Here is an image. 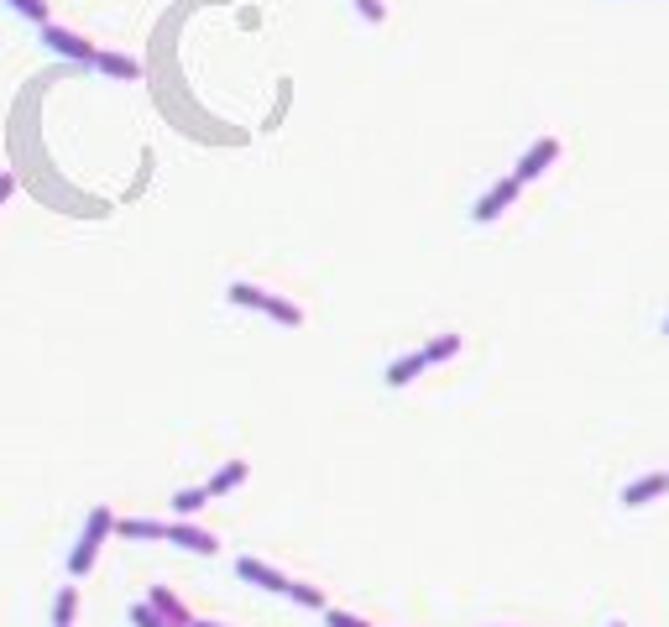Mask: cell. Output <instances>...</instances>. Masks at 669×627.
Segmentation results:
<instances>
[{
    "label": "cell",
    "instance_id": "obj_1",
    "mask_svg": "<svg viewBox=\"0 0 669 627\" xmlns=\"http://www.w3.org/2000/svg\"><path fill=\"white\" fill-rule=\"evenodd\" d=\"M110 528H115V513L100 502L95 513L84 518V533H79V544H74V554H68V575H89L95 570V560H100V549H105V539H110Z\"/></svg>",
    "mask_w": 669,
    "mask_h": 627
},
{
    "label": "cell",
    "instance_id": "obj_2",
    "mask_svg": "<svg viewBox=\"0 0 669 627\" xmlns=\"http://www.w3.org/2000/svg\"><path fill=\"white\" fill-rule=\"evenodd\" d=\"M225 298H230L236 309H262L267 319L288 324V330H298V324H304V309L288 304V298H278V293H267V288H257V283H230Z\"/></svg>",
    "mask_w": 669,
    "mask_h": 627
},
{
    "label": "cell",
    "instance_id": "obj_3",
    "mask_svg": "<svg viewBox=\"0 0 669 627\" xmlns=\"http://www.w3.org/2000/svg\"><path fill=\"white\" fill-rule=\"evenodd\" d=\"M518 189H523V183H518L513 173H507V178H497L492 189H487V194H481V199L471 204V220H476V225H492V220L502 215V209H513Z\"/></svg>",
    "mask_w": 669,
    "mask_h": 627
},
{
    "label": "cell",
    "instance_id": "obj_4",
    "mask_svg": "<svg viewBox=\"0 0 669 627\" xmlns=\"http://www.w3.org/2000/svg\"><path fill=\"white\" fill-rule=\"evenodd\" d=\"M555 157H560V136H539V142L518 157L513 178H518V183H534V178H544L549 168H555Z\"/></svg>",
    "mask_w": 669,
    "mask_h": 627
},
{
    "label": "cell",
    "instance_id": "obj_5",
    "mask_svg": "<svg viewBox=\"0 0 669 627\" xmlns=\"http://www.w3.org/2000/svg\"><path fill=\"white\" fill-rule=\"evenodd\" d=\"M42 42L58 53V58H74V63H95V42H84L79 32L68 27H53V21H42Z\"/></svg>",
    "mask_w": 669,
    "mask_h": 627
},
{
    "label": "cell",
    "instance_id": "obj_6",
    "mask_svg": "<svg viewBox=\"0 0 669 627\" xmlns=\"http://www.w3.org/2000/svg\"><path fill=\"white\" fill-rule=\"evenodd\" d=\"M669 492V471H654V476H638V481H628L622 486V507H649V502H659Z\"/></svg>",
    "mask_w": 669,
    "mask_h": 627
},
{
    "label": "cell",
    "instance_id": "obj_7",
    "mask_svg": "<svg viewBox=\"0 0 669 627\" xmlns=\"http://www.w3.org/2000/svg\"><path fill=\"white\" fill-rule=\"evenodd\" d=\"M168 544H178V549H189V554H220V539H215V533H204V528H194L189 518H178V523H168Z\"/></svg>",
    "mask_w": 669,
    "mask_h": 627
},
{
    "label": "cell",
    "instance_id": "obj_8",
    "mask_svg": "<svg viewBox=\"0 0 669 627\" xmlns=\"http://www.w3.org/2000/svg\"><path fill=\"white\" fill-rule=\"evenodd\" d=\"M236 575L246 580V586H262V591H288V575L283 570H272V565H262V560H251V554H241L236 560Z\"/></svg>",
    "mask_w": 669,
    "mask_h": 627
},
{
    "label": "cell",
    "instance_id": "obj_9",
    "mask_svg": "<svg viewBox=\"0 0 669 627\" xmlns=\"http://www.w3.org/2000/svg\"><path fill=\"white\" fill-rule=\"evenodd\" d=\"M110 533H121L131 544H168V523H157V518H115Z\"/></svg>",
    "mask_w": 669,
    "mask_h": 627
},
{
    "label": "cell",
    "instance_id": "obj_10",
    "mask_svg": "<svg viewBox=\"0 0 669 627\" xmlns=\"http://www.w3.org/2000/svg\"><path fill=\"white\" fill-rule=\"evenodd\" d=\"M251 476V466H246V460H225V466L210 476V481H204V492H210V497H225V492H236V486Z\"/></svg>",
    "mask_w": 669,
    "mask_h": 627
},
{
    "label": "cell",
    "instance_id": "obj_11",
    "mask_svg": "<svg viewBox=\"0 0 669 627\" xmlns=\"http://www.w3.org/2000/svg\"><path fill=\"white\" fill-rule=\"evenodd\" d=\"M89 68H100V74L105 79H142V63H136V58H121V53H100L95 48V63H89Z\"/></svg>",
    "mask_w": 669,
    "mask_h": 627
},
{
    "label": "cell",
    "instance_id": "obj_12",
    "mask_svg": "<svg viewBox=\"0 0 669 627\" xmlns=\"http://www.w3.org/2000/svg\"><path fill=\"white\" fill-rule=\"evenodd\" d=\"M424 366H429V361H424V351H408V356H398V361L387 366V377H382V382H387V387H408Z\"/></svg>",
    "mask_w": 669,
    "mask_h": 627
},
{
    "label": "cell",
    "instance_id": "obj_13",
    "mask_svg": "<svg viewBox=\"0 0 669 627\" xmlns=\"http://www.w3.org/2000/svg\"><path fill=\"white\" fill-rule=\"evenodd\" d=\"M147 601H152V607L163 612V617H168L173 627H189V622H194V617H189V607H183V601H178V596H173L168 586H152V596H147Z\"/></svg>",
    "mask_w": 669,
    "mask_h": 627
},
{
    "label": "cell",
    "instance_id": "obj_14",
    "mask_svg": "<svg viewBox=\"0 0 669 627\" xmlns=\"http://www.w3.org/2000/svg\"><path fill=\"white\" fill-rule=\"evenodd\" d=\"M450 356H460V335H455V330L434 335V340L424 345V361H429V366H440V361H450Z\"/></svg>",
    "mask_w": 669,
    "mask_h": 627
},
{
    "label": "cell",
    "instance_id": "obj_15",
    "mask_svg": "<svg viewBox=\"0 0 669 627\" xmlns=\"http://www.w3.org/2000/svg\"><path fill=\"white\" fill-rule=\"evenodd\" d=\"M210 502H215V497L204 492V486H189V492H178V497H173V513H178V518H194V513H204Z\"/></svg>",
    "mask_w": 669,
    "mask_h": 627
},
{
    "label": "cell",
    "instance_id": "obj_16",
    "mask_svg": "<svg viewBox=\"0 0 669 627\" xmlns=\"http://www.w3.org/2000/svg\"><path fill=\"white\" fill-rule=\"evenodd\" d=\"M74 612H79V591L63 586V591L53 596V627H74Z\"/></svg>",
    "mask_w": 669,
    "mask_h": 627
},
{
    "label": "cell",
    "instance_id": "obj_17",
    "mask_svg": "<svg viewBox=\"0 0 669 627\" xmlns=\"http://www.w3.org/2000/svg\"><path fill=\"white\" fill-rule=\"evenodd\" d=\"M283 596H293L298 607H314V612H325V591L319 586H304V580H288V591Z\"/></svg>",
    "mask_w": 669,
    "mask_h": 627
},
{
    "label": "cell",
    "instance_id": "obj_18",
    "mask_svg": "<svg viewBox=\"0 0 669 627\" xmlns=\"http://www.w3.org/2000/svg\"><path fill=\"white\" fill-rule=\"evenodd\" d=\"M126 617H131V627H173V622H168L163 612L152 607V601H136V607H131Z\"/></svg>",
    "mask_w": 669,
    "mask_h": 627
},
{
    "label": "cell",
    "instance_id": "obj_19",
    "mask_svg": "<svg viewBox=\"0 0 669 627\" xmlns=\"http://www.w3.org/2000/svg\"><path fill=\"white\" fill-rule=\"evenodd\" d=\"M6 6H11V11H21L27 21H37V27L48 21V0H6Z\"/></svg>",
    "mask_w": 669,
    "mask_h": 627
},
{
    "label": "cell",
    "instance_id": "obj_20",
    "mask_svg": "<svg viewBox=\"0 0 669 627\" xmlns=\"http://www.w3.org/2000/svg\"><path fill=\"white\" fill-rule=\"evenodd\" d=\"M325 627H372L366 617H356V612H340V607H325Z\"/></svg>",
    "mask_w": 669,
    "mask_h": 627
},
{
    "label": "cell",
    "instance_id": "obj_21",
    "mask_svg": "<svg viewBox=\"0 0 669 627\" xmlns=\"http://www.w3.org/2000/svg\"><path fill=\"white\" fill-rule=\"evenodd\" d=\"M351 6H356L366 21H382V16H387V6H382V0H351Z\"/></svg>",
    "mask_w": 669,
    "mask_h": 627
},
{
    "label": "cell",
    "instance_id": "obj_22",
    "mask_svg": "<svg viewBox=\"0 0 669 627\" xmlns=\"http://www.w3.org/2000/svg\"><path fill=\"white\" fill-rule=\"evenodd\" d=\"M16 194V173H0V204H6Z\"/></svg>",
    "mask_w": 669,
    "mask_h": 627
},
{
    "label": "cell",
    "instance_id": "obj_23",
    "mask_svg": "<svg viewBox=\"0 0 669 627\" xmlns=\"http://www.w3.org/2000/svg\"><path fill=\"white\" fill-rule=\"evenodd\" d=\"M189 627H225V622H199V617H194V622H189Z\"/></svg>",
    "mask_w": 669,
    "mask_h": 627
},
{
    "label": "cell",
    "instance_id": "obj_24",
    "mask_svg": "<svg viewBox=\"0 0 669 627\" xmlns=\"http://www.w3.org/2000/svg\"><path fill=\"white\" fill-rule=\"evenodd\" d=\"M607 627H628V622H607Z\"/></svg>",
    "mask_w": 669,
    "mask_h": 627
},
{
    "label": "cell",
    "instance_id": "obj_25",
    "mask_svg": "<svg viewBox=\"0 0 669 627\" xmlns=\"http://www.w3.org/2000/svg\"><path fill=\"white\" fill-rule=\"evenodd\" d=\"M664 340H669V319H664Z\"/></svg>",
    "mask_w": 669,
    "mask_h": 627
}]
</instances>
